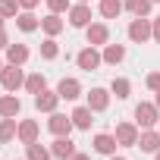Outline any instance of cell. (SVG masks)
Returning <instances> with one entry per match:
<instances>
[{
	"mask_svg": "<svg viewBox=\"0 0 160 160\" xmlns=\"http://www.w3.org/2000/svg\"><path fill=\"white\" fill-rule=\"evenodd\" d=\"M0 85H3L7 91H19L22 85H25V75H22V66H13V63H7L3 69H0Z\"/></svg>",
	"mask_w": 160,
	"mask_h": 160,
	"instance_id": "6da1fadb",
	"label": "cell"
},
{
	"mask_svg": "<svg viewBox=\"0 0 160 160\" xmlns=\"http://www.w3.org/2000/svg\"><path fill=\"white\" fill-rule=\"evenodd\" d=\"M151 38H154L151 19H148V16H135V19L129 22V41H135V44H144V41H151Z\"/></svg>",
	"mask_w": 160,
	"mask_h": 160,
	"instance_id": "7a4b0ae2",
	"label": "cell"
},
{
	"mask_svg": "<svg viewBox=\"0 0 160 160\" xmlns=\"http://www.w3.org/2000/svg\"><path fill=\"white\" fill-rule=\"evenodd\" d=\"M157 119H160V107H157V104H151V101H141V104L135 107V126H141V129H151V126H157Z\"/></svg>",
	"mask_w": 160,
	"mask_h": 160,
	"instance_id": "3957f363",
	"label": "cell"
},
{
	"mask_svg": "<svg viewBox=\"0 0 160 160\" xmlns=\"http://www.w3.org/2000/svg\"><path fill=\"white\" fill-rule=\"evenodd\" d=\"M75 63H78V69H85V72H91V69H98L101 63H104V53L98 50V47H85V50H78V57H75Z\"/></svg>",
	"mask_w": 160,
	"mask_h": 160,
	"instance_id": "277c9868",
	"label": "cell"
},
{
	"mask_svg": "<svg viewBox=\"0 0 160 160\" xmlns=\"http://www.w3.org/2000/svg\"><path fill=\"white\" fill-rule=\"evenodd\" d=\"M113 135H116L119 148H135V144H138V135H141V132H138V126H135V122H119Z\"/></svg>",
	"mask_w": 160,
	"mask_h": 160,
	"instance_id": "5b68a950",
	"label": "cell"
},
{
	"mask_svg": "<svg viewBox=\"0 0 160 160\" xmlns=\"http://www.w3.org/2000/svg\"><path fill=\"white\" fill-rule=\"evenodd\" d=\"M69 25H72V28H88V25H91V7H88V3L69 7Z\"/></svg>",
	"mask_w": 160,
	"mask_h": 160,
	"instance_id": "8992f818",
	"label": "cell"
},
{
	"mask_svg": "<svg viewBox=\"0 0 160 160\" xmlns=\"http://www.w3.org/2000/svg\"><path fill=\"white\" fill-rule=\"evenodd\" d=\"M85 35H88V44H91V47H104V44L110 41V28H107L104 22H91V25L85 28Z\"/></svg>",
	"mask_w": 160,
	"mask_h": 160,
	"instance_id": "52a82bcc",
	"label": "cell"
},
{
	"mask_svg": "<svg viewBox=\"0 0 160 160\" xmlns=\"http://www.w3.org/2000/svg\"><path fill=\"white\" fill-rule=\"evenodd\" d=\"M47 129L60 138V135H69L75 126H72V116H63V113H57V110H53V113H50V119H47Z\"/></svg>",
	"mask_w": 160,
	"mask_h": 160,
	"instance_id": "ba28073f",
	"label": "cell"
},
{
	"mask_svg": "<svg viewBox=\"0 0 160 160\" xmlns=\"http://www.w3.org/2000/svg\"><path fill=\"white\" fill-rule=\"evenodd\" d=\"M60 101H63V98H60V94H57V91H47V88H44V91H41V94H35V107H38V110H41V113H53V110H57V104H60Z\"/></svg>",
	"mask_w": 160,
	"mask_h": 160,
	"instance_id": "9c48e42d",
	"label": "cell"
},
{
	"mask_svg": "<svg viewBox=\"0 0 160 160\" xmlns=\"http://www.w3.org/2000/svg\"><path fill=\"white\" fill-rule=\"evenodd\" d=\"M135 148H141L144 154H157V151H160V132L144 129V132L138 135V144H135Z\"/></svg>",
	"mask_w": 160,
	"mask_h": 160,
	"instance_id": "30bf717a",
	"label": "cell"
},
{
	"mask_svg": "<svg viewBox=\"0 0 160 160\" xmlns=\"http://www.w3.org/2000/svg\"><path fill=\"white\" fill-rule=\"evenodd\" d=\"M88 107H91L94 113H104V110L110 107V91H107V88H91V94H88Z\"/></svg>",
	"mask_w": 160,
	"mask_h": 160,
	"instance_id": "8fae6325",
	"label": "cell"
},
{
	"mask_svg": "<svg viewBox=\"0 0 160 160\" xmlns=\"http://www.w3.org/2000/svg\"><path fill=\"white\" fill-rule=\"evenodd\" d=\"M116 148H119L116 135H107V132L94 135V151H98V154H107V157H113V154H116Z\"/></svg>",
	"mask_w": 160,
	"mask_h": 160,
	"instance_id": "7c38bea8",
	"label": "cell"
},
{
	"mask_svg": "<svg viewBox=\"0 0 160 160\" xmlns=\"http://www.w3.org/2000/svg\"><path fill=\"white\" fill-rule=\"evenodd\" d=\"M50 154H53V157H60V160H69V157L75 154V144H72V138H69V135H60V138L50 144Z\"/></svg>",
	"mask_w": 160,
	"mask_h": 160,
	"instance_id": "4fadbf2b",
	"label": "cell"
},
{
	"mask_svg": "<svg viewBox=\"0 0 160 160\" xmlns=\"http://www.w3.org/2000/svg\"><path fill=\"white\" fill-rule=\"evenodd\" d=\"M57 94H60L63 101H75L78 94H82V85H78V78H60Z\"/></svg>",
	"mask_w": 160,
	"mask_h": 160,
	"instance_id": "5bb4252c",
	"label": "cell"
},
{
	"mask_svg": "<svg viewBox=\"0 0 160 160\" xmlns=\"http://www.w3.org/2000/svg\"><path fill=\"white\" fill-rule=\"evenodd\" d=\"M69 116H72V126H75V129H91V122H94V110H91L88 104H85V107H75Z\"/></svg>",
	"mask_w": 160,
	"mask_h": 160,
	"instance_id": "9a60e30c",
	"label": "cell"
},
{
	"mask_svg": "<svg viewBox=\"0 0 160 160\" xmlns=\"http://www.w3.org/2000/svg\"><path fill=\"white\" fill-rule=\"evenodd\" d=\"M38 132H41V129H38V122H35V119H22V122H19L16 138H19L22 144H32V141H38Z\"/></svg>",
	"mask_w": 160,
	"mask_h": 160,
	"instance_id": "2e32d148",
	"label": "cell"
},
{
	"mask_svg": "<svg viewBox=\"0 0 160 160\" xmlns=\"http://www.w3.org/2000/svg\"><path fill=\"white\" fill-rule=\"evenodd\" d=\"M19 110H22V104H19V98H16L13 91L0 98V116H7V119L13 116V119H16V116H19Z\"/></svg>",
	"mask_w": 160,
	"mask_h": 160,
	"instance_id": "e0dca14e",
	"label": "cell"
},
{
	"mask_svg": "<svg viewBox=\"0 0 160 160\" xmlns=\"http://www.w3.org/2000/svg\"><path fill=\"white\" fill-rule=\"evenodd\" d=\"M41 28L47 32V38H57V35L63 32V19H60V13H47V16L41 19Z\"/></svg>",
	"mask_w": 160,
	"mask_h": 160,
	"instance_id": "ac0fdd59",
	"label": "cell"
},
{
	"mask_svg": "<svg viewBox=\"0 0 160 160\" xmlns=\"http://www.w3.org/2000/svg\"><path fill=\"white\" fill-rule=\"evenodd\" d=\"M16 25H19L22 32H38V28H41V19H38L32 10H25V13L16 16Z\"/></svg>",
	"mask_w": 160,
	"mask_h": 160,
	"instance_id": "d6986e66",
	"label": "cell"
},
{
	"mask_svg": "<svg viewBox=\"0 0 160 160\" xmlns=\"http://www.w3.org/2000/svg\"><path fill=\"white\" fill-rule=\"evenodd\" d=\"M25 60H28V47H25V44H10V47H7V63L22 66Z\"/></svg>",
	"mask_w": 160,
	"mask_h": 160,
	"instance_id": "ffe728a7",
	"label": "cell"
},
{
	"mask_svg": "<svg viewBox=\"0 0 160 160\" xmlns=\"http://www.w3.org/2000/svg\"><path fill=\"white\" fill-rule=\"evenodd\" d=\"M122 60H126V47H122V44H104V63L116 66V63H122Z\"/></svg>",
	"mask_w": 160,
	"mask_h": 160,
	"instance_id": "44dd1931",
	"label": "cell"
},
{
	"mask_svg": "<svg viewBox=\"0 0 160 160\" xmlns=\"http://www.w3.org/2000/svg\"><path fill=\"white\" fill-rule=\"evenodd\" d=\"M53 154H50V148H44L41 141H32V144H25V160H50Z\"/></svg>",
	"mask_w": 160,
	"mask_h": 160,
	"instance_id": "7402d4cb",
	"label": "cell"
},
{
	"mask_svg": "<svg viewBox=\"0 0 160 160\" xmlns=\"http://www.w3.org/2000/svg\"><path fill=\"white\" fill-rule=\"evenodd\" d=\"M47 88V78L41 75V72H32V75H25V91L28 94H41Z\"/></svg>",
	"mask_w": 160,
	"mask_h": 160,
	"instance_id": "603a6c76",
	"label": "cell"
},
{
	"mask_svg": "<svg viewBox=\"0 0 160 160\" xmlns=\"http://www.w3.org/2000/svg\"><path fill=\"white\" fill-rule=\"evenodd\" d=\"M16 132H19V122H16L13 116H10V119H7V116L0 119V141H3V144H7V141H13V138H16Z\"/></svg>",
	"mask_w": 160,
	"mask_h": 160,
	"instance_id": "cb8c5ba5",
	"label": "cell"
},
{
	"mask_svg": "<svg viewBox=\"0 0 160 160\" xmlns=\"http://www.w3.org/2000/svg\"><path fill=\"white\" fill-rule=\"evenodd\" d=\"M122 7H126L122 0H101V16L104 19H116L122 13Z\"/></svg>",
	"mask_w": 160,
	"mask_h": 160,
	"instance_id": "d4e9b609",
	"label": "cell"
},
{
	"mask_svg": "<svg viewBox=\"0 0 160 160\" xmlns=\"http://www.w3.org/2000/svg\"><path fill=\"white\" fill-rule=\"evenodd\" d=\"M126 10L132 16H148L151 13V0H126Z\"/></svg>",
	"mask_w": 160,
	"mask_h": 160,
	"instance_id": "484cf974",
	"label": "cell"
},
{
	"mask_svg": "<svg viewBox=\"0 0 160 160\" xmlns=\"http://www.w3.org/2000/svg\"><path fill=\"white\" fill-rule=\"evenodd\" d=\"M19 0H0V16H3V19H16L19 16Z\"/></svg>",
	"mask_w": 160,
	"mask_h": 160,
	"instance_id": "4316f807",
	"label": "cell"
},
{
	"mask_svg": "<svg viewBox=\"0 0 160 160\" xmlns=\"http://www.w3.org/2000/svg\"><path fill=\"white\" fill-rule=\"evenodd\" d=\"M110 91H113V94H116L119 101H126V98H129V91H132V85H129V78H113Z\"/></svg>",
	"mask_w": 160,
	"mask_h": 160,
	"instance_id": "83f0119b",
	"label": "cell"
},
{
	"mask_svg": "<svg viewBox=\"0 0 160 160\" xmlns=\"http://www.w3.org/2000/svg\"><path fill=\"white\" fill-rule=\"evenodd\" d=\"M57 53H60V47H57V41H53V38L41 41V57H44V60H57Z\"/></svg>",
	"mask_w": 160,
	"mask_h": 160,
	"instance_id": "f1b7e54d",
	"label": "cell"
},
{
	"mask_svg": "<svg viewBox=\"0 0 160 160\" xmlns=\"http://www.w3.org/2000/svg\"><path fill=\"white\" fill-rule=\"evenodd\" d=\"M47 7H50V13H69V0H47Z\"/></svg>",
	"mask_w": 160,
	"mask_h": 160,
	"instance_id": "f546056e",
	"label": "cell"
},
{
	"mask_svg": "<svg viewBox=\"0 0 160 160\" xmlns=\"http://www.w3.org/2000/svg\"><path fill=\"white\" fill-rule=\"evenodd\" d=\"M148 88L151 91H160V72H151L148 75Z\"/></svg>",
	"mask_w": 160,
	"mask_h": 160,
	"instance_id": "4dcf8cb0",
	"label": "cell"
},
{
	"mask_svg": "<svg viewBox=\"0 0 160 160\" xmlns=\"http://www.w3.org/2000/svg\"><path fill=\"white\" fill-rule=\"evenodd\" d=\"M151 28H154V41L160 44V16H157V19H151Z\"/></svg>",
	"mask_w": 160,
	"mask_h": 160,
	"instance_id": "1f68e13d",
	"label": "cell"
},
{
	"mask_svg": "<svg viewBox=\"0 0 160 160\" xmlns=\"http://www.w3.org/2000/svg\"><path fill=\"white\" fill-rule=\"evenodd\" d=\"M38 3H41V0H19V7H22V10H35Z\"/></svg>",
	"mask_w": 160,
	"mask_h": 160,
	"instance_id": "d6a6232c",
	"label": "cell"
},
{
	"mask_svg": "<svg viewBox=\"0 0 160 160\" xmlns=\"http://www.w3.org/2000/svg\"><path fill=\"white\" fill-rule=\"evenodd\" d=\"M7 47H10V38H7V32H3V28H0V50H7Z\"/></svg>",
	"mask_w": 160,
	"mask_h": 160,
	"instance_id": "836d02e7",
	"label": "cell"
},
{
	"mask_svg": "<svg viewBox=\"0 0 160 160\" xmlns=\"http://www.w3.org/2000/svg\"><path fill=\"white\" fill-rule=\"evenodd\" d=\"M69 160H91V157H88V154H78V151H75V154H72Z\"/></svg>",
	"mask_w": 160,
	"mask_h": 160,
	"instance_id": "e575fe53",
	"label": "cell"
},
{
	"mask_svg": "<svg viewBox=\"0 0 160 160\" xmlns=\"http://www.w3.org/2000/svg\"><path fill=\"white\" fill-rule=\"evenodd\" d=\"M154 104H157V107H160V91H157V101H154Z\"/></svg>",
	"mask_w": 160,
	"mask_h": 160,
	"instance_id": "d590c367",
	"label": "cell"
},
{
	"mask_svg": "<svg viewBox=\"0 0 160 160\" xmlns=\"http://www.w3.org/2000/svg\"><path fill=\"white\" fill-rule=\"evenodd\" d=\"M110 160H126V157H116V154H113V157H110Z\"/></svg>",
	"mask_w": 160,
	"mask_h": 160,
	"instance_id": "8d00e7d4",
	"label": "cell"
},
{
	"mask_svg": "<svg viewBox=\"0 0 160 160\" xmlns=\"http://www.w3.org/2000/svg\"><path fill=\"white\" fill-rule=\"evenodd\" d=\"M0 28H3V16H0Z\"/></svg>",
	"mask_w": 160,
	"mask_h": 160,
	"instance_id": "74e56055",
	"label": "cell"
},
{
	"mask_svg": "<svg viewBox=\"0 0 160 160\" xmlns=\"http://www.w3.org/2000/svg\"><path fill=\"white\" fill-rule=\"evenodd\" d=\"M157 132H160V119H157Z\"/></svg>",
	"mask_w": 160,
	"mask_h": 160,
	"instance_id": "f35d334b",
	"label": "cell"
},
{
	"mask_svg": "<svg viewBox=\"0 0 160 160\" xmlns=\"http://www.w3.org/2000/svg\"><path fill=\"white\" fill-rule=\"evenodd\" d=\"M154 157H157V160H160V151H157V154H154Z\"/></svg>",
	"mask_w": 160,
	"mask_h": 160,
	"instance_id": "ab89813d",
	"label": "cell"
},
{
	"mask_svg": "<svg viewBox=\"0 0 160 160\" xmlns=\"http://www.w3.org/2000/svg\"><path fill=\"white\" fill-rule=\"evenodd\" d=\"M78 3H88V0H78Z\"/></svg>",
	"mask_w": 160,
	"mask_h": 160,
	"instance_id": "60d3db41",
	"label": "cell"
},
{
	"mask_svg": "<svg viewBox=\"0 0 160 160\" xmlns=\"http://www.w3.org/2000/svg\"><path fill=\"white\" fill-rule=\"evenodd\" d=\"M0 69H3V60H0Z\"/></svg>",
	"mask_w": 160,
	"mask_h": 160,
	"instance_id": "b9f144b4",
	"label": "cell"
},
{
	"mask_svg": "<svg viewBox=\"0 0 160 160\" xmlns=\"http://www.w3.org/2000/svg\"><path fill=\"white\" fill-rule=\"evenodd\" d=\"M151 3H160V0H151Z\"/></svg>",
	"mask_w": 160,
	"mask_h": 160,
	"instance_id": "7bdbcfd3",
	"label": "cell"
}]
</instances>
